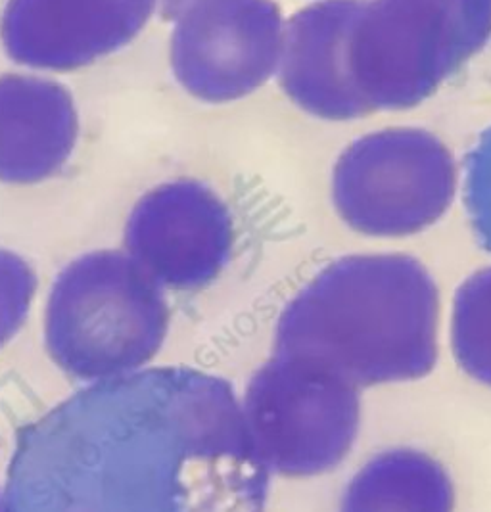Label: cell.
<instances>
[{"label": "cell", "mask_w": 491, "mask_h": 512, "mask_svg": "<svg viewBox=\"0 0 491 512\" xmlns=\"http://www.w3.org/2000/svg\"><path fill=\"white\" fill-rule=\"evenodd\" d=\"M440 292L417 257L353 254L327 265L288 305L282 348L353 386L409 382L438 359Z\"/></svg>", "instance_id": "1"}, {"label": "cell", "mask_w": 491, "mask_h": 512, "mask_svg": "<svg viewBox=\"0 0 491 512\" xmlns=\"http://www.w3.org/2000/svg\"><path fill=\"white\" fill-rule=\"evenodd\" d=\"M491 43V0H365L351 75L371 114L409 112Z\"/></svg>", "instance_id": "2"}, {"label": "cell", "mask_w": 491, "mask_h": 512, "mask_svg": "<svg viewBox=\"0 0 491 512\" xmlns=\"http://www.w3.org/2000/svg\"><path fill=\"white\" fill-rule=\"evenodd\" d=\"M461 190V167L442 137L415 125L365 133L338 154L330 202L367 238H407L438 225Z\"/></svg>", "instance_id": "3"}, {"label": "cell", "mask_w": 491, "mask_h": 512, "mask_svg": "<svg viewBox=\"0 0 491 512\" xmlns=\"http://www.w3.org/2000/svg\"><path fill=\"white\" fill-rule=\"evenodd\" d=\"M284 24L273 0L192 2L171 33L177 83L206 104L256 93L279 71Z\"/></svg>", "instance_id": "4"}, {"label": "cell", "mask_w": 491, "mask_h": 512, "mask_svg": "<svg viewBox=\"0 0 491 512\" xmlns=\"http://www.w3.org/2000/svg\"><path fill=\"white\" fill-rule=\"evenodd\" d=\"M359 394L340 374L288 355L263 386V428L273 459L290 474H319L350 453Z\"/></svg>", "instance_id": "5"}, {"label": "cell", "mask_w": 491, "mask_h": 512, "mask_svg": "<svg viewBox=\"0 0 491 512\" xmlns=\"http://www.w3.org/2000/svg\"><path fill=\"white\" fill-rule=\"evenodd\" d=\"M125 242L148 275L173 286H196L225 265L233 219L210 187L179 179L142 196L131 211Z\"/></svg>", "instance_id": "6"}, {"label": "cell", "mask_w": 491, "mask_h": 512, "mask_svg": "<svg viewBox=\"0 0 491 512\" xmlns=\"http://www.w3.org/2000/svg\"><path fill=\"white\" fill-rule=\"evenodd\" d=\"M158 10V0H6L4 52L33 70L71 71L127 47Z\"/></svg>", "instance_id": "7"}, {"label": "cell", "mask_w": 491, "mask_h": 512, "mask_svg": "<svg viewBox=\"0 0 491 512\" xmlns=\"http://www.w3.org/2000/svg\"><path fill=\"white\" fill-rule=\"evenodd\" d=\"M365 0H313L284 24L279 85L304 114L330 123L373 116L351 75L350 37Z\"/></svg>", "instance_id": "8"}, {"label": "cell", "mask_w": 491, "mask_h": 512, "mask_svg": "<svg viewBox=\"0 0 491 512\" xmlns=\"http://www.w3.org/2000/svg\"><path fill=\"white\" fill-rule=\"evenodd\" d=\"M79 137L70 91L58 81L0 77V183L37 185L58 175Z\"/></svg>", "instance_id": "9"}, {"label": "cell", "mask_w": 491, "mask_h": 512, "mask_svg": "<svg viewBox=\"0 0 491 512\" xmlns=\"http://www.w3.org/2000/svg\"><path fill=\"white\" fill-rule=\"evenodd\" d=\"M455 493L444 465L428 453L396 447L361 466L340 512H453Z\"/></svg>", "instance_id": "10"}, {"label": "cell", "mask_w": 491, "mask_h": 512, "mask_svg": "<svg viewBox=\"0 0 491 512\" xmlns=\"http://www.w3.org/2000/svg\"><path fill=\"white\" fill-rule=\"evenodd\" d=\"M451 350L470 378L491 386V265L472 273L455 292Z\"/></svg>", "instance_id": "11"}, {"label": "cell", "mask_w": 491, "mask_h": 512, "mask_svg": "<svg viewBox=\"0 0 491 512\" xmlns=\"http://www.w3.org/2000/svg\"><path fill=\"white\" fill-rule=\"evenodd\" d=\"M459 167L470 231L478 246L491 254V123L470 142Z\"/></svg>", "instance_id": "12"}, {"label": "cell", "mask_w": 491, "mask_h": 512, "mask_svg": "<svg viewBox=\"0 0 491 512\" xmlns=\"http://www.w3.org/2000/svg\"><path fill=\"white\" fill-rule=\"evenodd\" d=\"M33 290V273L24 261L0 250V313L16 311Z\"/></svg>", "instance_id": "13"}, {"label": "cell", "mask_w": 491, "mask_h": 512, "mask_svg": "<svg viewBox=\"0 0 491 512\" xmlns=\"http://www.w3.org/2000/svg\"><path fill=\"white\" fill-rule=\"evenodd\" d=\"M196 0H158V12L167 22H175Z\"/></svg>", "instance_id": "14"}]
</instances>
